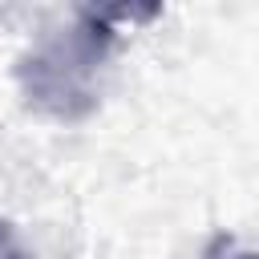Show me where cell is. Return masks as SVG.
I'll use <instances>...</instances> for the list:
<instances>
[{
	"instance_id": "1",
	"label": "cell",
	"mask_w": 259,
	"mask_h": 259,
	"mask_svg": "<svg viewBox=\"0 0 259 259\" xmlns=\"http://www.w3.org/2000/svg\"><path fill=\"white\" fill-rule=\"evenodd\" d=\"M154 12L158 8H130V4L81 8L77 24L49 32L20 61V85H24L28 101L61 121L85 117L97 101V69L117 36V24L150 20Z\"/></svg>"
},
{
	"instance_id": "3",
	"label": "cell",
	"mask_w": 259,
	"mask_h": 259,
	"mask_svg": "<svg viewBox=\"0 0 259 259\" xmlns=\"http://www.w3.org/2000/svg\"><path fill=\"white\" fill-rule=\"evenodd\" d=\"M235 259H259V255H235Z\"/></svg>"
},
{
	"instance_id": "2",
	"label": "cell",
	"mask_w": 259,
	"mask_h": 259,
	"mask_svg": "<svg viewBox=\"0 0 259 259\" xmlns=\"http://www.w3.org/2000/svg\"><path fill=\"white\" fill-rule=\"evenodd\" d=\"M0 259H24V251H20L16 235L8 231V223H0Z\"/></svg>"
}]
</instances>
